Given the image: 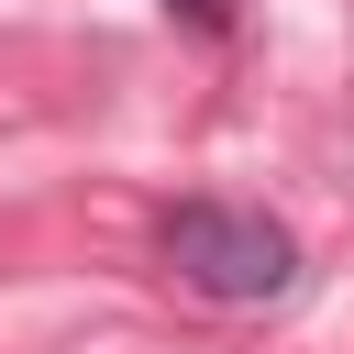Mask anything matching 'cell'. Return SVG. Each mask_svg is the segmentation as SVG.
I'll return each instance as SVG.
<instances>
[{
  "label": "cell",
  "mask_w": 354,
  "mask_h": 354,
  "mask_svg": "<svg viewBox=\"0 0 354 354\" xmlns=\"http://www.w3.org/2000/svg\"><path fill=\"white\" fill-rule=\"evenodd\" d=\"M155 254L210 310H277V299H299V232L277 210H243V199H177L155 221Z\"/></svg>",
  "instance_id": "obj_1"
},
{
  "label": "cell",
  "mask_w": 354,
  "mask_h": 354,
  "mask_svg": "<svg viewBox=\"0 0 354 354\" xmlns=\"http://www.w3.org/2000/svg\"><path fill=\"white\" fill-rule=\"evenodd\" d=\"M166 11H177L188 33H232V0H166Z\"/></svg>",
  "instance_id": "obj_2"
}]
</instances>
